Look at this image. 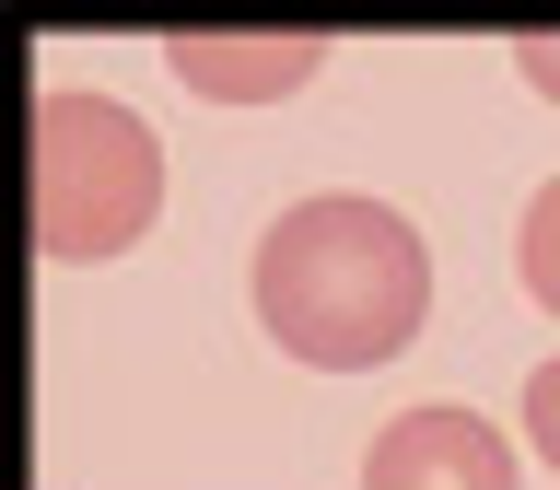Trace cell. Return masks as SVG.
<instances>
[{"mask_svg":"<svg viewBox=\"0 0 560 490\" xmlns=\"http://www.w3.org/2000/svg\"><path fill=\"white\" fill-rule=\"evenodd\" d=\"M514 432H525V455L560 479V362H537V374H525V420H514Z\"/></svg>","mask_w":560,"mask_h":490,"instance_id":"8992f818","label":"cell"},{"mask_svg":"<svg viewBox=\"0 0 560 490\" xmlns=\"http://www.w3.org/2000/svg\"><path fill=\"white\" fill-rule=\"evenodd\" d=\"M245 292H257V327L304 374H374L432 327V245L397 199L327 187V199H292L257 234Z\"/></svg>","mask_w":560,"mask_h":490,"instance_id":"6da1fadb","label":"cell"},{"mask_svg":"<svg viewBox=\"0 0 560 490\" xmlns=\"http://www.w3.org/2000/svg\"><path fill=\"white\" fill-rule=\"evenodd\" d=\"M327 59H339V47L304 35V24H280V35H199V24H175L164 35V70L199 105H280V94H304Z\"/></svg>","mask_w":560,"mask_h":490,"instance_id":"277c9868","label":"cell"},{"mask_svg":"<svg viewBox=\"0 0 560 490\" xmlns=\"http://www.w3.org/2000/svg\"><path fill=\"white\" fill-rule=\"evenodd\" d=\"M152 222H164V140H152V117L94 94V82L35 94V245L59 269H94V257H129Z\"/></svg>","mask_w":560,"mask_h":490,"instance_id":"7a4b0ae2","label":"cell"},{"mask_svg":"<svg viewBox=\"0 0 560 490\" xmlns=\"http://www.w3.org/2000/svg\"><path fill=\"white\" fill-rule=\"evenodd\" d=\"M362 479H374V490H514L525 479V444L490 432V409L432 397V409H397L374 444H362Z\"/></svg>","mask_w":560,"mask_h":490,"instance_id":"3957f363","label":"cell"},{"mask_svg":"<svg viewBox=\"0 0 560 490\" xmlns=\"http://www.w3.org/2000/svg\"><path fill=\"white\" fill-rule=\"evenodd\" d=\"M514 70H525V82H537V94L560 105V35H514Z\"/></svg>","mask_w":560,"mask_h":490,"instance_id":"52a82bcc","label":"cell"},{"mask_svg":"<svg viewBox=\"0 0 560 490\" xmlns=\"http://www.w3.org/2000/svg\"><path fill=\"white\" fill-rule=\"evenodd\" d=\"M514 280H525V304L560 327V175L525 199V222H514Z\"/></svg>","mask_w":560,"mask_h":490,"instance_id":"5b68a950","label":"cell"}]
</instances>
